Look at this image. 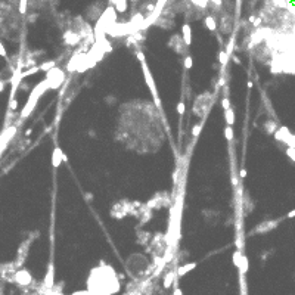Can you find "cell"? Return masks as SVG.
<instances>
[{
	"instance_id": "obj_1",
	"label": "cell",
	"mask_w": 295,
	"mask_h": 295,
	"mask_svg": "<svg viewBox=\"0 0 295 295\" xmlns=\"http://www.w3.org/2000/svg\"><path fill=\"white\" fill-rule=\"evenodd\" d=\"M87 289L92 295H114L121 289L120 277L109 264L101 261L98 267L92 268L90 272Z\"/></svg>"
},
{
	"instance_id": "obj_2",
	"label": "cell",
	"mask_w": 295,
	"mask_h": 295,
	"mask_svg": "<svg viewBox=\"0 0 295 295\" xmlns=\"http://www.w3.org/2000/svg\"><path fill=\"white\" fill-rule=\"evenodd\" d=\"M47 90H50V87H49V83H47L46 80L40 81L35 87L30 92V98H28L27 103H25V106L22 108V111L19 112V117H18V120L15 121V126L19 128L21 126H22V123H24V120L25 118H28L30 115H31V112L34 111V108H35V105H37V102H39V99H40L43 94L46 93Z\"/></svg>"
},
{
	"instance_id": "obj_16",
	"label": "cell",
	"mask_w": 295,
	"mask_h": 295,
	"mask_svg": "<svg viewBox=\"0 0 295 295\" xmlns=\"http://www.w3.org/2000/svg\"><path fill=\"white\" fill-rule=\"evenodd\" d=\"M152 215H154V213H152V210L146 205V202H145V204H142V207L139 208V214H137V218H139V226H143V224L149 223V221L152 220Z\"/></svg>"
},
{
	"instance_id": "obj_15",
	"label": "cell",
	"mask_w": 295,
	"mask_h": 295,
	"mask_svg": "<svg viewBox=\"0 0 295 295\" xmlns=\"http://www.w3.org/2000/svg\"><path fill=\"white\" fill-rule=\"evenodd\" d=\"M16 131H18V127H16V126H10V127H7V128H3L2 139H0V142H2V154L5 152V149L7 148V145L12 142V139L15 137Z\"/></svg>"
},
{
	"instance_id": "obj_31",
	"label": "cell",
	"mask_w": 295,
	"mask_h": 295,
	"mask_svg": "<svg viewBox=\"0 0 295 295\" xmlns=\"http://www.w3.org/2000/svg\"><path fill=\"white\" fill-rule=\"evenodd\" d=\"M192 5H193L195 7H198V9H201V10H207V9H210V5H211V2H208V0H192Z\"/></svg>"
},
{
	"instance_id": "obj_7",
	"label": "cell",
	"mask_w": 295,
	"mask_h": 295,
	"mask_svg": "<svg viewBox=\"0 0 295 295\" xmlns=\"http://www.w3.org/2000/svg\"><path fill=\"white\" fill-rule=\"evenodd\" d=\"M37 236H39V232H33V233H30L27 239L21 242V245L18 247L16 258L14 260L15 266H16L18 268H22V266H24V263H25V260H27V257H28V252H30V247H31L33 241L37 238Z\"/></svg>"
},
{
	"instance_id": "obj_56",
	"label": "cell",
	"mask_w": 295,
	"mask_h": 295,
	"mask_svg": "<svg viewBox=\"0 0 295 295\" xmlns=\"http://www.w3.org/2000/svg\"><path fill=\"white\" fill-rule=\"evenodd\" d=\"M60 295H64V294H60Z\"/></svg>"
},
{
	"instance_id": "obj_28",
	"label": "cell",
	"mask_w": 295,
	"mask_h": 295,
	"mask_svg": "<svg viewBox=\"0 0 295 295\" xmlns=\"http://www.w3.org/2000/svg\"><path fill=\"white\" fill-rule=\"evenodd\" d=\"M196 267V263H186V264H181L177 267V277H181L183 275L189 273L190 270H193Z\"/></svg>"
},
{
	"instance_id": "obj_24",
	"label": "cell",
	"mask_w": 295,
	"mask_h": 295,
	"mask_svg": "<svg viewBox=\"0 0 295 295\" xmlns=\"http://www.w3.org/2000/svg\"><path fill=\"white\" fill-rule=\"evenodd\" d=\"M204 25H205L207 30H210L211 33H215V31H217V27H218V24H217V18L213 16L211 14L207 15V16L204 18Z\"/></svg>"
},
{
	"instance_id": "obj_55",
	"label": "cell",
	"mask_w": 295,
	"mask_h": 295,
	"mask_svg": "<svg viewBox=\"0 0 295 295\" xmlns=\"http://www.w3.org/2000/svg\"><path fill=\"white\" fill-rule=\"evenodd\" d=\"M31 131H33V130H31V128H28L27 131H25V136H30V134H31Z\"/></svg>"
},
{
	"instance_id": "obj_50",
	"label": "cell",
	"mask_w": 295,
	"mask_h": 295,
	"mask_svg": "<svg viewBox=\"0 0 295 295\" xmlns=\"http://www.w3.org/2000/svg\"><path fill=\"white\" fill-rule=\"evenodd\" d=\"M245 176H247V171H245V168H242L241 171H239V177H241V179H245Z\"/></svg>"
},
{
	"instance_id": "obj_5",
	"label": "cell",
	"mask_w": 295,
	"mask_h": 295,
	"mask_svg": "<svg viewBox=\"0 0 295 295\" xmlns=\"http://www.w3.org/2000/svg\"><path fill=\"white\" fill-rule=\"evenodd\" d=\"M214 99H215V93L213 94L210 90L198 94L193 102V106H192V112H193L195 117H198L201 120H205L208 117V112H210L211 106L214 105Z\"/></svg>"
},
{
	"instance_id": "obj_27",
	"label": "cell",
	"mask_w": 295,
	"mask_h": 295,
	"mask_svg": "<svg viewBox=\"0 0 295 295\" xmlns=\"http://www.w3.org/2000/svg\"><path fill=\"white\" fill-rule=\"evenodd\" d=\"M108 5H111V6L114 5L115 10L121 12V14H124L128 9V2H126V0H111V2H108Z\"/></svg>"
},
{
	"instance_id": "obj_21",
	"label": "cell",
	"mask_w": 295,
	"mask_h": 295,
	"mask_svg": "<svg viewBox=\"0 0 295 295\" xmlns=\"http://www.w3.org/2000/svg\"><path fill=\"white\" fill-rule=\"evenodd\" d=\"M43 283L47 289H52L55 286V266L53 263H49V267H47V273L43 279Z\"/></svg>"
},
{
	"instance_id": "obj_47",
	"label": "cell",
	"mask_w": 295,
	"mask_h": 295,
	"mask_svg": "<svg viewBox=\"0 0 295 295\" xmlns=\"http://www.w3.org/2000/svg\"><path fill=\"white\" fill-rule=\"evenodd\" d=\"M0 55H2L3 58H7V53H6V50H5V44H3V43L0 44Z\"/></svg>"
},
{
	"instance_id": "obj_48",
	"label": "cell",
	"mask_w": 295,
	"mask_h": 295,
	"mask_svg": "<svg viewBox=\"0 0 295 295\" xmlns=\"http://www.w3.org/2000/svg\"><path fill=\"white\" fill-rule=\"evenodd\" d=\"M35 19H37V14H31V15H28V18H27L28 22H34Z\"/></svg>"
},
{
	"instance_id": "obj_23",
	"label": "cell",
	"mask_w": 295,
	"mask_h": 295,
	"mask_svg": "<svg viewBox=\"0 0 295 295\" xmlns=\"http://www.w3.org/2000/svg\"><path fill=\"white\" fill-rule=\"evenodd\" d=\"M64 152H62V149H60L59 146H56L53 149V154H52V165H53L55 168H58L60 165V162H64Z\"/></svg>"
},
{
	"instance_id": "obj_4",
	"label": "cell",
	"mask_w": 295,
	"mask_h": 295,
	"mask_svg": "<svg viewBox=\"0 0 295 295\" xmlns=\"http://www.w3.org/2000/svg\"><path fill=\"white\" fill-rule=\"evenodd\" d=\"M142 207V202L139 201H128V199H120L118 202H115L109 214L112 218H117V220H121L127 215H133L137 218V214H139V208Z\"/></svg>"
},
{
	"instance_id": "obj_34",
	"label": "cell",
	"mask_w": 295,
	"mask_h": 295,
	"mask_svg": "<svg viewBox=\"0 0 295 295\" xmlns=\"http://www.w3.org/2000/svg\"><path fill=\"white\" fill-rule=\"evenodd\" d=\"M229 59H230V58H229V55L226 53V50H220V52H218V62L223 65V68L227 67Z\"/></svg>"
},
{
	"instance_id": "obj_42",
	"label": "cell",
	"mask_w": 295,
	"mask_h": 295,
	"mask_svg": "<svg viewBox=\"0 0 295 295\" xmlns=\"http://www.w3.org/2000/svg\"><path fill=\"white\" fill-rule=\"evenodd\" d=\"M221 106H223L224 111L230 109V108H232L230 106V99H229V98H223V99H221Z\"/></svg>"
},
{
	"instance_id": "obj_22",
	"label": "cell",
	"mask_w": 295,
	"mask_h": 295,
	"mask_svg": "<svg viewBox=\"0 0 295 295\" xmlns=\"http://www.w3.org/2000/svg\"><path fill=\"white\" fill-rule=\"evenodd\" d=\"M176 277H177V268H170L167 273L164 275V282H162V286H164V289L171 288V285L176 283V280H177Z\"/></svg>"
},
{
	"instance_id": "obj_41",
	"label": "cell",
	"mask_w": 295,
	"mask_h": 295,
	"mask_svg": "<svg viewBox=\"0 0 295 295\" xmlns=\"http://www.w3.org/2000/svg\"><path fill=\"white\" fill-rule=\"evenodd\" d=\"M285 152H286V155L289 156V160H292V161L295 162V148H286Z\"/></svg>"
},
{
	"instance_id": "obj_40",
	"label": "cell",
	"mask_w": 295,
	"mask_h": 295,
	"mask_svg": "<svg viewBox=\"0 0 295 295\" xmlns=\"http://www.w3.org/2000/svg\"><path fill=\"white\" fill-rule=\"evenodd\" d=\"M183 67H185V69H186V71L192 68V56H190V55H188V56L183 59Z\"/></svg>"
},
{
	"instance_id": "obj_33",
	"label": "cell",
	"mask_w": 295,
	"mask_h": 295,
	"mask_svg": "<svg viewBox=\"0 0 295 295\" xmlns=\"http://www.w3.org/2000/svg\"><path fill=\"white\" fill-rule=\"evenodd\" d=\"M39 67H40L41 71H46V73H49L50 69H53V68L56 67V60H46V62H41Z\"/></svg>"
},
{
	"instance_id": "obj_18",
	"label": "cell",
	"mask_w": 295,
	"mask_h": 295,
	"mask_svg": "<svg viewBox=\"0 0 295 295\" xmlns=\"http://www.w3.org/2000/svg\"><path fill=\"white\" fill-rule=\"evenodd\" d=\"M152 233L148 232V230H140V229H136V241L139 245H143V247H149V243L152 241Z\"/></svg>"
},
{
	"instance_id": "obj_43",
	"label": "cell",
	"mask_w": 295,
	"mask_h": 295,
	"mask_svg": "<svg viewBox=\"0 0 295 295\" xmlns=\"http://www.w3.org/2000/svg\"><path fill=\"white\" fill-rule=\"evenodd\" d=\"M177 112H179V115H180V118L183 117V114H185V102L180 101L179 103H177Z\"/></svg>"
},
{
	"instance_id": "obj_11",
	"label": "cell",
	"mask_w": 295,
	"mask_h": 295,
	"mask_svg": "<svg viewBox=\"0 0 295 295\" xmlns=\"http://www.w3.org/2000/svg\"><path fill=\"white\" fill-rule=\"evenodd\" d=\"M275 139L279 143L285 145V148H295V134L289 131L288 127L280 126L279 130L275 133Z\"/></svg>"
},
{
	"instance_id": "obj_49",
	"label": "cell",
	"mask_w": 295,
	"mask_h": 295,
	"mask_svg": "<svg viewBox=\"0 0 295 295\" xmlns=\"http://www.w3.org/2000/svg\"><path fill=\"white\" fill-rule=\"evenodd\" d=\"M270 252H272V251H267V252L264 251V252H263V254H261V260H266V258H268V255H270Z\"/></svg>"
},
{
	"instance_id": "obj_44",
	"label": "cell",
	"mask_w": 295,
	"mask_h": 295,
	"mask_svg": "<svg viewBox=\"0 0 295 295\" xmlns=\"http://www.w3.org/2000/svg\"><path fill=\"white\" fill-rule=\"evenodd\" d=\"M71 295H92V294H90L89 289H84V291H75V292H73Z\"/></svg>"
},
{
	"instance_id": "obj_54",
	"label": "cell",
	"mask_w": 295,
	"mask_h": 295,
	"mask_svg": "<svg viewBox=\"0 0 295 295\" xmlns=\"http://www.w3.org/2000/svg\"><path fill=\"white\" fill-rule=\"evenodd\" d=\"M86 199L90 201V199H92V193H86Z\"/></svg>"
},
{
	"instance_id": "obj_12",
	"label": "cell",
	"mask_w": 295,
	"mask_h": 295,
	"mask_svg": "<svg viewBox=\"0 0 295 295\" xmlns=\"http://www.w3.org/2000/svg\"><path fill=\"white\" fill-rule=\"evenodd\" d=\"M280 224V220H264L261 223H258L251 232L248 233V236H255V235H266L268 232L275 230L277 226Z\"/></svg>"
},
{
	"instance_id": "obj_13",
	"label": "cell",
	"mask_w": 295,
	"mask_h": 295,
	"mask_svg": "<svg viewBox=\"0 0 295 295\" xmlns=\"http://www.w3.org/2000/svg\"><path fill=\"white\" fill-rule=\"evenodd\" d=\"M168 47H171L177 55H183L185 58L189 55V46H186V43L183 40L180 34H174L170 40H168Z\"/></svg>"
},
{
	"instance_id": "obj_36",
	"label": "cell",
	"mask_w": 295,
	"mask_h": 295,
	"mask_svg": "<svg viewBox=\"0 0 295 295\" xmlns=\"http://www.w3.org/2000/svg\"><path fill=\"white\" fill-rule=\"evenodd\" d=\"M242 258H243V254H242V252L239 251V249H236L235 252H233V264H235V266H236L238 268L241 267Z\"/></svg>"
},
{
	"instance_id": "obj_20",
	"label": "cell",
	"mask_w": 295,
	"mask_h": 295,
	"mask_svg": "<svg viewBox=\"0 0 295 295\" xmlns=\"http://www.w3.org/2000/svg\"><path fill=\"white\" fill-rule=\"evenodd\" d=\"M86 14H87V19L99 21V18L103 15V12H102V6H99V3H93L92 6L87 7Z\"/></svg>"
},
{
	"instance_id": "obj_46",
	"label": "cell",
	"mask_w": 295,
	"mask_h": 295,
	"mask_svg": "<svg viewBox=\"0 0 295 295\" xmlns=\"http://www.w3.org/2000/svg\"><path fill=\"white\" fill-rule=\"evenodd\" d=\"M173 295H183V294H181V291H180V288L177 286V280H176V283H174V291H173Z\"/></svg>"
},
{
	"instance_id": "obj_25",
	"label": "cell",
	"mask_w": 295,
	"mask_h": 295,
	"mask_svg": "<svg viewBox=\"0 0 295 295\" xmlns=\"http://www.w3.org/2000/svg\"><path fill=\"white\" fill-rule=\"evenodd\" d=\"M181 37L186 43V46H190V43H192V30H190V25L188 22H185L181 25Z\"/></svg>"
},
{
	"instance_id": "obj_29",
	"label": "cell",
	"mask_w": 295,
	"mask_h": 295,
	"mask_svg": "<svg viewBox=\"0 0 295 295\" xmlns=\"http://www.w3.org/2000/svg\"><path fill=\"white\" fill-rule=\"evenodd\" d=\"M235 49H236V34L233 33L232 37H230V40H229V43L226 44V53L229 55V58H233V56H235V55H233Z\"/></svg>"
},
{
	"instance_id": "obj_39",
	"label": "cell",
	"mask_w": 295,
	"mask_h": 295,
	"mask_svg": "<svg viewBox=\"0 0 295 295\" xmlns=\"http://www.w3.org/2000/svg\"><path fill=\"white\" fill-rule=\"evenodd\" d=\"M224 136H226V139H227V142H232L233 140V128L232 127H226L224 128Z\"/></svg>"
},
{
	"instance_id": "obj_52",
	"label": "cell",
	"mask_w": 295,
	"mask_h": 295,
	"mask_svg": "<svg viewBox=\"0 0 295 295\" xmlns=\"http://www.w3.org/2000/svg\"><path fill=\"white\" fill-rule=\"evenodd\" d=\"M286 217H288V218H292V217H295V210H292V211H289L288 214H286Z\"/></svg>"
},
{
	"instance_id": "obj_8",
	"label": "cell",
	"mask_w": 295,
	"mask_h": 295,
	"mask_svg": "<svg viewBox=\"0 0 295 295\" xmlns=\"http://www.w3.org/2000/svg\"><path fill=\"white\" fill-rule=\"evenodd\" d=\"M34 282L35 280L33 279L31 273L28 272L27 268L22 267L14 275V282H12V283L18 285V286L24 291V294H28V292H30V288L34 285Z\"/></svg>"
},
{
	"instance_id": "obj_6",
	"label": "cell",
	"mask_w": 295,
	"mask_h": 295,
	"mask_svg": "<svg viewBox=\"0 0 295 295\" xmlns=\"http://www.w3.org/2000/svg\"><path fill=\"white\" fill-rule=\"evenodd\" d=\"M140 65H142V71H143V75H145V81H146V84H148V89L151 90V94H152V98H154L155 108H156V109H160V115H161V118H162V123H164V124H167V121H165V117H164V111H162L161 99H160V96H158V92H156V84H155L154 77H152V74H151V69L148 68L146 60H145V62H140Z\"/></svg>"
},
{
	"instance_id": "obj_9",
	"label": "cell",
	"mask_w": 295,
	"mask_h": 295,
	"mask_svg": "<svg viewBox=\"0 0 295 295\" xmlns=\"http://www.w3.org/2000/svg\"><path fill=\"white\" fill-rule=\"evenodd\" d=\"M146 205L152 211L154 210H160L162 207H171V195L168 192H156V193L146 202Z\"/></svg>"
},
{
	"instance_id": "obj_26",
	"label": "cell",
	"mask_w": 295,
	"mask_h": 295,
	"mask_svg": "<svg viewBox=\"0 0 295 295\" xmlns=\"http://www.w3.org/2000/svg\"><path fill=\"white\" fill-rule=\"evenodd\" d=\"M263 130L267 134H273L275 136V133L279 130V127H277V123L275 120H267L263 123Z\"/></svg>"
},
{
	"instance_id": "obj_3",
	"label": "cell",
	"mask_w": 295,
	"mask_h": 295,
	"mask_svg": "<svg viewBox=\"0 0 295 295\" xmlns=\"http://www.w3.org/2000/svg\"><path fill=\"white\" fill-rule=\"evenodd\" d=\"M151 266V261L148 260L145 254H131L126 261V270L134 280L146 279V272Z\"/></svg>"
},
{
	"instance_id": "obj_35",
	"label": "cell",
	"mask_w": 295,
	"mask_h": 295,
	"mask_svg": "<svg viewBox=\"0 0 295 295\" xmlns=\"http://www.w3.org/2000/svg\"><path fill=\"white\" fill-rule=\"evenodd\" d=\"M204 121L205 120H201L198 124H195L193 126V128H192V136H193V139H196V137L201 134V130H202V127H204Z\"/></svg>"
},
{
	"instance_id": "obj_53",
	"label": "cell",
	"mask_w": 295,
	"mask_h": 295,
	"mask_svg": "<svg viewBox=\"0 0 295 295\" xmlns=\"http://www.w3.org/2000/svg\"><path fill=\"white\" fill-rule=\"evenodd\" d=\"M233 60H235L236 64H241V59H239L238 56H233Z\"/></svg>"
},
{
	"instance_id": "obj_37",
	"label": "cell",
	"mask_w": 295,
	"mask_h": 295,
	"mask_svg": "<svg viewBox=\"0 0 295 295\" xmlns=\"http://www.w3.org/2000/svg\"><path fill=\"white\" fill-rule=\"evenodd\" d=\"M247 272H248V258H247V255H243L242 263H241V267H239V275L243 276Z\"/></svg>"
},
{
	"instance_id": "obj_10",
	"label": "cell",
	"mask_w": 295,
	"mask_h": 295,
	"mask_svg": "<svg viewBox=\"0 0 295 295\" xmlns=\"http://www.w3.org/2000/svg\"><path fill=\"white\" fill-rule=\"evenodd\" d=\"M44 80L49 83L50 90H56L62 86V83L65 81V73L64 69H60L59 67H55L53 69H50L49 73H46V78Z\"/></svg>"
},
{
	"instance_id": "obj_19",
	"label": "cell",
	"mask_w": 295,
	"mask_h": 295,
	"mask_svg": "<svg viewBox=\"0 0 295 295\" xmlns=\"http://www.w3.org/2000/svg\"><path fill=\"white\" fill-rule=\"evenodd\" d=\"M202 215H204V220H205V223H207L208 226H214V224H217L218 215L220 214H218V211L208 208V210H204V211H202Z\"/></svg>"
},
{
	"instance_id": "obj_45",
	"label": "cell",
	"mask_w": 295,
	"mask_h": 295,
	"mask_svg": "<svg viewBox=\"0 0 295 295\" xmlns=\"http://www.w3.org/2000/svg\"><path fill=\"white\" fill-rule=\"evenodd\" d=\"M106 103L108 105H115V96H106Z\"/></svg>"
},
{
	"instance_id": "obj_30",
	"label": "cell",
	"mask_w": 295,
	"mask_h": 295,
	"mask_svg": "<svg viewBox=\"0 0 295 295\" xmlns=\"http://www.w3.org/2000/svg\"><path fill=\"white\" fill-rule=\"evenodd\" d=\"M252 210H254V202L251 201V196L248 195V192H245L243 193V211H245V214H249Z\"/></svg>"
},
{
	"instance_id": "obj_38",
	"label": "cell",
	"mask_w": 295,
	"mask_h": 295,
	"mask_svg": "<svg viewBox=\"0 0 295 295\" xmlns=\"http://www.w3.org/2000/svg\"><path fill=\"white\" fill-rule=\"evenodd\" d=\"M27 6H28L27 0H21L19 6H18V12H19V15H25V14H27Z\"/></svg>"
},
{
	"instance_id": "obj_32",
	"label": "cell",
	"mask_w": 295,
	"mask_h": 295,
	"mask_svg": "<svg viewBox=\"0 0 295 295\" xmlns=\"http://www.w3.org/2000/svg\"><path fill=\"white\" fill-rule=\"evenodd\" d=\"M224 118H226V124H227L229 127H232V126L235 124V112H233L232 108L227 109V111H224Z\"/></svg>"
},
{
	"instance_id": "obj_51",
	"label": "cell",
	"mask_w": 295,
	"mask_h": 295,
	"mask_svg": "<svg viewBox=\"0 0 295 295\" xmlns=\"http://www.w3.org/2000/svg\"><path fill=\"white\" fill-rule=\"evenodd\" d=\"M19 87H21V90H25V92H27V90H30V89H28V86L25 84V83H21V86H19Z\"/></svg>"
},
{
	"instance_id": "obj_14",
	"label": "cell",
	"mask_w": 295,
	"mask_h": 295,
	"mask_svg": "<svg viewBox=\"0 0 295 295\" xmlns=\"http://www.w3.org/2000/svg\"><path fill=\"white\" fill-rule=\"evenodd\" d=\"M232 28H233V16L227 12L221 14L218 16V30L220 34H230L232 33Z\"/></svg>"
},
{
	"instance_id": "obj_17",
	"label": "cell",
	"mask_w": 295,
	"mask_h": 295,
	"mask_svg": "<svg viewBox=\"0 0 295 295\" xmlns=\"http://www.w3.org/2000/svg\"><path fill=\"white\" fill-rule=\"evenodd\" d=\"M81 41H83V39H81L75 31H73V30H67V31L64 33V43H65L67 46H71V47L77 46V44H80Z\"/></svg>"
}]
</instances>
